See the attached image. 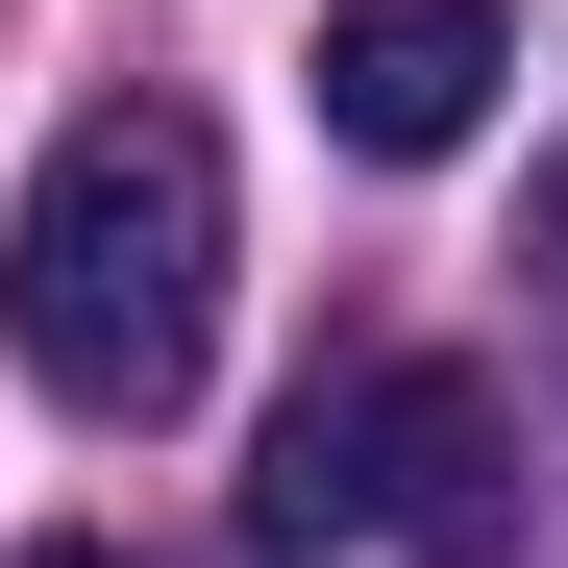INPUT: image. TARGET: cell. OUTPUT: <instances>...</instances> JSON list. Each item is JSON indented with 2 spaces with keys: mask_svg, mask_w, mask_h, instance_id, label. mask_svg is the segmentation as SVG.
<instances>
[{
  "mask_svg": "<svg viewBox=\"0 0 568 568\" xmlns=\"http://www.w3.org/2000/svg\"><path fill=\"white\" fill-rule=\"evenodd\" d=\"M0 346H26L50 420H173L223 346V124L199 100H74L26 149V223H0Z\"/></svg>",
  "mask_w": 568,
  "mask_h": 568,
  "instance_id": "6da1fadb",
  "label": "cell"
},
{
  "mask_svg": "<svg viewBox=\"0 0 568 568\" xmlns=\"http://www.w3.org/2000/svg\"><path fill=\"white\" fill-rule=\"evenodd\" d=\"M495 469H519L495 371L371 346V371H322V396L272 420V469H247V544H297V568H346V544H469V519H495Z\"/></svg>",
  "mask_w": 568,
  "mask_h": 568,
  "instance_id": "7a4b0ae2",
  "label": "cell"
},
{
  "mask_svg": "<svg viewBox=\"0 0 568 568\" xmlns=\"http://www.w3.org/2000/svg\"><path fill=\"white\" fill-rule=\"evenodd\" d=\"M495 0H322V124L371 149V173H420V149H469L495 124Z\"/></svg>",
  "mask_w": 568,
  "mask_h": 568,
  "instance_id": "3957f363",
  "label": "cell"
},
{
  "mask_svg": "<svg viewBox=\"0 0 568 568\" xmlns=\"http://www.w3.org/2000/svg\"><path fill=\"white\" fill-rule=\"evenodd\" d=\"M519 272H544V297H568V173H544V199H519Z\"/></svg>",
  "mask_w": 568,
  "mask_h": 568,
  "instance_id": "277c9868",
  "label": "cell"
},
{
  "mask_svg": "<svg viewBox=\"0 0 568 568\" xmlns=\"http://www.w3.org/2000/svg\"><path fill=\"white\" fill-rule=\"evenodd\" d=\"M26 568H149V544H100V519H74V544H26Z\"/></svg>",
  "mask_w": 568,
  "mask_h": 568,
  "instance_id": "5b68a950",
  "label": "cell"
}]
</instances>
